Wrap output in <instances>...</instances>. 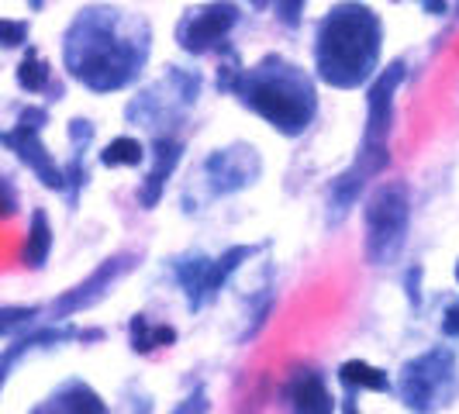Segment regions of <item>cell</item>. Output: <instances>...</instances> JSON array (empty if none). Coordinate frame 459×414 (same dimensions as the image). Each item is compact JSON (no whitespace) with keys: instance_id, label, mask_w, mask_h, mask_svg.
Returning a JSON list of instances; mask_svg holds the SVG:
<instances>
[{"instance_id":"obj_13","label":"cell","mask_w":459,"mask_h":414,"mask_svg":"<svg viewBox=\"0 0 459 414\" xmlns=\"http://www.w3.org/2000/svg\"><path fill=\"white\" fill-rule=\"evenodd\" d=\"M290 404L294 414H335V401L318 369H304L290 380Z\"/></svg>"},{"instance_id":"obj_20","label":"cell","mask_w":459,"mask_h":414,"mask_svg":"<svg viewBox=\"0 0 459 414\" xmlns=\"http://www.w3.org/2000/svg\"><path fill=\"white\" fill-rule=\"evenodd\" d=\"M48 80H52L48 63L35 52V48H28V52H24V59H22V66H18V83H22V91L42 93L48 87Z\"/></svg>"},{"instance_id":"obj_29","label":"cell","mask_w":459,"mask_h":414,"mask_svg":"<svg viewBox=\"0 0 459 414\" xmlns=\"http://www.w3.org/2000/svg\"><path fill=\"white\" fill-rule=\"evenodd\" d=\"M342 414H359V401H356V391H345Z\"/></svg>"},{"instance_id":"obj_1","label":"cell","mask_w":459,"mask_h":414,"mask_svg":"<svg viewBox=\"0 0 459 414\" xmlns=\"http://www.w3.org/2000/svg\"><path fill=\"white\" fill-rule=\"evenodd\" d=\"M152 52V28L145 18L121 7H83L66 28L63 63L66 73L93 93L132 87Z\"/></svg>"},{"instance_id":"obj_28","label":"cell","mask_w":459,"mask_h":414,"mask_svg":"<svg viewBox=\"0 0 459 414\" xmlns=\"http://www.w3.org/2000/svg\"><path fill=\"white\" fill-rule=\"evenodd\" d=\"M31 414H69L66 408H63V404H56V401H52V397H48L46 404H39V408H35V411Z\"/></svg>"},{"instance_id":"obj_26","label":"cell","mask_w":459,"mask_h":414,"mask_svg":"<svg viewBox=\"0 0 459 414\" xmlns=\"http://www.w3.org/2000/svg\"><path fill=\"white\" fill-rule=\"evenodd\" d=\"M442 335L446 339H459V304H449L442 315Z\"/></svg>"},{"instance_id":"obj_15","label":"cell","mask_w":459,"mask_h":414,"mask_svg":"<svg viewBox=\"0 0 459 414\" xmlns=\"http://www.w3.org/2000/svg\"><path fill=\"white\" fill-rule=\"evenodd\" d=\"M52 401L63 404L69 414H111L108 404H104V397L93 391L91 384H83V380H66L59 391L52 393Z\"/></svg>"},{"instance_id":"obj_9","label":"cell","mask_w":459,"mask_h":414,"mask_svg":"<svg viewBox=\"0 0 459 414\" xmlns=\"http://www.w3.org/2000/svg\"><path fill=\"white\" fill-rule=\"evenodd\" d=\"M235 24H238V4L211 0V4H201L190 14H184V22L177 24V42L190 56H204L214 48H225Z\"/></svg>"},{"instance_id":"obj_2","label":"cell","mask_w":459,"mask_h":414,"mask_svg":"<svg viewBox=\"0 0 459 414\" xmlns=\"http://www.w3.org/2000/svg\"><path fill=\"white\" fill-rule=\"evenodd\" d=\"M384 22L363 0L328 7L315 35V76L335 91L367 87L380 73Z\"/></svg>"},{"instance_id":"obj_18","label":"cell","mask_w":459,"mask_h":414,"mask_svg":"<svg viewBox=\"0 0 459 414\" xmlns=\"http://www.w3.org/2000/svg\"><path fill=\"white\" fill-rule=\"evenodd\" d=\"M128 335H132V349L138 356L152 352V349H162V345H173L177 342V332L169 324H152L145 315H135L132 324H128Z\"/></svg>"},{"instance_id":"obj_21","label":"cell","mask_w":459,"mask_h":414,"mask_svg":"<svg viewBox=\"0 0 459 414\" xmlns=\"http://www.w3.org/2000/svg\"><path fill=\"white\" fill-rule=\"evenodd\" d=\"M31 318H39V307H0V335L22 328V324H28Z\"/></svg>"},{"instance_id":"obj_32","label":"cell","mask_w":459,"mask_h":414,"mask_svg":"<svg viewBox=\"0 0 459 414\" xmlns=\"http://www.w3.org/2000/svg\"><path fill=\"white\" fill-rule=\"evenodd\" d=\"M4 380H7V367H0V384H4Z\"/></svg>"},{"instance_id":"obj_10","label":"cell","mask_w":459,"mask_h":414,"mask_svg":"<svg viewBox=\"0 0 459 414\" xmlns=\"http://www.w3.org/2000/svg\"><path fill=\"white\" fill-rule=\"evenodd\" d=\"M259 169L263 162L255 156L253 145H231V149H218L204 160L207 173V190L214 197H225L235 190H246L259 180Z\"/></svg>"},{"instance_id":"obj_25","label":"cell","mask_w":459,"mask_h":414,"mask_svg":"<svg viewBox=\"0 0 459 414\" xmlns=\"http://www.w3.org/2000/svg\"><path fill=\"white\" fill-rule=\"evenodd\" d=\"M173 414H207V391L204 387H194V393L186 397L184 404H177Z\"/></svg>"},{"instance_id":"obj_6","label":"cell","mask_w":459,"mask_h":414,"mask_svg":"<svg viewBox=\"0 0 459 414\" xmlns=\"http://www.w3.org/2000/svg\"><path fill=\"white\" fill-rule=\"evenodd\" d=\"M456 352L449 345H432L401 369V404L414 414L442 411L456 397Z\"/></svg>"},{"instance_id":"obj_31","label":"cell","mask_w":459,"mask_h":414,"mask_svg":"<svg viewBox=\"0 0 459 414\" xmlns=\"http://www.w3.org/2000/svg\"><path fill=\"white\" fill-rule=\"evenodd\" d=\"M255 7H266V4H273V0H253Z\"/></svg>"},{"instance_id":"obj_3","label":"cell","mask_w":459,"mask_h":414,"mask_svg":"<svg viewBox=\"0 0 459 414\" xmlns=\"http://www.w3.org/2000/svg\"><path fill=\"white\" fill-rule=\"evenodd\" d=\"M231 93L259 115L273 132L298 138L318 117V87L315 80L283 56H266L253 69H242Z\"/></svg>"},{"instance_id":"obj_14","label":"cell","mask_w":459,"mask_h":414,"mask_svg":"<svg viewBox=\"0 0 459 414\" xmlns=\"http://www.w3.org/2000/svg\"><path fill=\"white\" fill-rule=\"evenodd\" d=\"M207 266H211V259H207V255H184V259H177V263H173V276H177V283H180V290L186 294V300H190V307H194V311H201V307H204Z\"/></svg>"},{"instance_id":"obj_22","label":"cell","mask_w":459,"mask_h":414,"mask_svg":"<svg viewBox=\"0 0 459 414\" xmlns=\"http://www.w3.org/2000/svg\"><path fill=\"white\" fill-rule=\"evenodd\" d=\"M28 42V24L0 18V48H18Z\"/></svg>"},{"instance_id":"obj_30","label":"cell","mask_w":459,"mask_h":414,"mask_svg":"<svg viewBox=\"0 0 459 414\" xmlns=\"http://www.w3.org/2000/svg\"><path fill=\"white\" fill-rule=\"evenodd\" d=\"M421 4H425V11H436V14L446 11V0H421Z\"/></svg>"},{"instance_id":"obj_12","label":"cell","mask_w":459,"mask_h":414,"mask_svg":"<svg viewBox=\"0 0 459 414\" xmlns=\"http://www.w3.org/2000/svg\"><path fill=\"white\" fill-rule=\"evenodd\" d=\"M180 156H184V142L180 138L173 135L152 138V169H149V177L138 186V204L145 207V211H152L162 201V190L169 184V177H173Z\"/></svg>"},{"instance_id":"obj_23","label":"cell","mask_w":459,"mask_h":414,"mask_svg":"<svg viewBox=\"0 0 459 414\" xmlns=\"http://www.w3.org/2000/svg\"><path fill=\"white\" fill-rule=\"evenodd\" d=\"M304 4H307V0H273V11L287 28H298L300 14H304Z\"/></svg>"},{"instance_id":"obj_19","label":"cell","mask_w":459,"mask_h":414,"mask_svg":"<svg viewBox=\"0 0 459 414\" xmlns=\"http://www.w3.org/2000/svg\"><path fill=\"white\" fill-rule=\"evenodd\" d=\"M142 160H145V145L132 135H117L100 149V162L108 169H115V166H142Z\"/></svg>"},{"instance_id":"obj_5","label":"cell","mask_w":459,"mask_h":414,"mask_svg":"<svg viewBox=\"0 0 459 414\" xmlns=\"http://www.w3.org/2000/svg\"><path fill=\"white\" fill-rule=\"evenodd\" d=\"M411 225V190L404 180H384L369 190L363 207V253L369 266H391L404 253Z\"/></svg>"},{"instance_id":"obj_27","label":"cell","mask_w":459,"mask_h":414,"mask_svg":"<svg viewBox=\"0 0 459 414\" xmlns=\"http://www.w3.org/2000/svg\"><path fill=\"white\" fill-rule=\"evenodd\" d=\"M418 280H421V266H411L408 276H404V290H408V300H411L414 307L421 304V287H418Z\"/></svg>"},{"instance_id":"obj_11","label":"cell","mask_w":459,"mask_h":414,"mask_svg":"<svg viewBox=\"0 0 459 414\" xmlns=\"http://www.w3.org/2000/svg\"><path fill=\"white\" fill-rule=\"evenodd\" d=\"M138 263V255H111V259H104L97 270H93L83 283H76V287H69L63 298L52 304V318L56 322H63V318H69V315H76V311H87L91 304H97V300L104 298L111 287L117 283V276L132 273Z\"/></svg>"},{"instance_id":"obj_24","label":"cell","mask_w":459,"mask_h":414,"mask_svg":"<svg viewBox=\"0 0 459 414\" xmlns=\"http://www.w3.org/2000/svg\"><path fill=\"white\" fill-rule=\"evenodd\" d=\"M14 214H18V190H14L11 180L0 177V221L4 218H14Z\"/></svg>"},{"instance_id":"obj_16","label":"cell","mask_w":459,"mask_h":414,"mask_svg":"<svg viewBox=\"0 0 459 414\" xmlns=\"http://www.w3.org/2000/svg\"><path fill=\"white\" fill-rule=\"evenodd\" d=\"M48 253H52V225H48V214L39 207L31 214V229H28V238H24L22 259L28 270H42L48 263Z\"/></svg>"},{"instance_id":"obj_7","label":"cell","mask_w":459,"mask_h":414,"mask_svg":"<svg viewBox=\"0 0 459 414\" xmlns=\"http://www.w3.org/2000/svg\"><path fill=\"white\" fill-rule=\"evenodd\" d=\"M201 91V80L194 73H184V69H169V76L149 87L145 93H138L135 100L125 108V117L138 121L142 128L149 132H160L162 128H173V121L180 117V111H186L194 104V97Z\"/></svg>"},{"instance_id":"obj_4","label":"cell","mask_w":459,"mask_h":414,"mask_svg":"<svg viewBox=\"0 0 459 414\" xmlns=\"http://www.w3.org/2000/svg\"><path fill=\"white\" fill-rule=\"evenodd\" d=\"M408 66L404 59L391 63L387 69H380L369 80L367 93V132H363V145L356 162L345 169L349 180H356L359 186H367L369 180H377V173L387 169L391 162V128H394V93L404 83Z\"/></svg>"},{"instance_id":"obj_17","label":"cell","mask_w":459,"mask_h":414,"mask_svg":"<svg viewBox=\"0 0 459 414\" xmlns=\"http://www.w3.org/2000/svg\"><path fill=\"white\" fill-rule=\"evenodd\" d=\"M339 380H342L345 391H377L387 393L391 391V376L380 367H369L363 359H349L339 367Z\"/></svg>"},{"instance_id":"obj_33","label":"cell","mask_w":459,"mask_h":414,"mask_svg":"<svg viewBox=\"0 0 459 414\" xmlns=\"http://www.w3.org/2000/svg\"><path fill=\"white\" fill-rule=\"evenodd\" d=\"M456 280H459V263H456Z\"/></svg>"},{"instance_id":"obj_8","label":"cell","mask_w":459,"mask_h":414,"mask_svg":"<svg viewBox=\"0 0 459 414\" xmlns=\"http://www.w3.org/2000/svg\"><path fill=\"white\" fill-rule=\"evenodd\" d=\"M48 125V111L46 108H24L22 117H18V125L11 128V132H4L0 135V145H7L18 160L48 186V190H66V180H63V169H59V162L48 156V149L42 145V138L39 132Z\"/></svg>"}]
</instances>
